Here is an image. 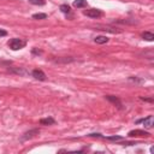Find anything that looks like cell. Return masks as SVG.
Returning <instances> with one entry per match:
<instances>
[{
    "instance_id": "5",
    "label": "cell",
    "mask_w": 154,
    "mask_h": 154,
    "mask_svg": "<svg viewBox=\"0 0 154 154\" xmlns=\"http://www.w3.org/2000/svg\"><path fill=\"white\" fill-rule=\"evenodd\" d=\"M143 123V125H144V128H147V129H150V128H153V125H154V120H153V116H148L147 118H144V119H140V120H137L136 123Z\"/></svg>"
},
{
    "instance_id": "18",
    "label": "cell",
    "mask_w": 154,
    "mask_h": 154,
    "mask_svg": "<svg viewBox=\"0 0 154 154\" xmlns=\"http://www.w3.org/2000/svg\"><path fill=\"white\" fill-rule=\"evenodd\" d=\"M142 100H144V101H149V102H153V97H149V99H146V97H141Z\"/></svg>"
},
{
    "instance_id": "12",
    "label": "cell",
    "mask_w": 154,
    "mask_h": 154,
    "mask_svg": "<svg viewBox=\"0 0 154 154\" xmlns=\"http://www.w3.org/2000/svg\"><path fill=\"white\" fill-rule=\"evenodd\" d=\"M142 37H143V40H146V41L152 42V41L154 40V34L150 32V31H144V32L142 34Z\"/></svg>"
},
{
    "instance_id": "16",
    "label": "cell",
    "mask_w": 154,
    "mask_h": 154,
    "mask_svg": "<svg viewBox=\"0 0 154 154\" xmlns=\"http://www.w3.org/2000/svg\"><path fill=\"white\" fill-rule=\"evenodd\" d=\"M60 11H61L63 13H70V6L64 4V5L60 6Z\"/></svg>"
},
{
    "instance_id": "1",
    "label": "cell",
    "mask_w": 154,
    "mask_h": 154,
    "mask_svg": "<svg viewBox=\"0 0 154 154\" xmlns=\"http://www.w3.org/2000/svg\"><path fill=\"white\" fill-rule=\"evenodd\" d=\"M25 46V41L18 38V37H14V38H11L8 41V47L12 49V51H18L20 48H23Z\"/></svg>"
},
{
    "instance_id": "10",
    "label": "cell",
    "mask_w": 154,
    "mask_h": 154,
    "mask_svg": "<svg viewBox=\"0 0 154 154\" xmlns=\"http://www.w3.org/2000/svg\"><path fill=\"white\" fill-rule=\"evenodd\" d=\"M40 124L41 125H53V124H55V120L52 117H47V118L40 119Z\"/></svg>"
},
{
    "instance_id": "2",
    "label": "cell",
    "mask_w": 154,
    "mask_h": 154,
    "mask_svg": "<svg viewBox=\"0 0 154 154\" xmlns=\"http://www.w3.org/2000/svg\"><path fill=\"white\" fill-rule=\"evenodd\" d=\"M128 136L129 137H149L150 134L144 131V130H138V129H135V130H131L128 132Z\"/></svg>"
},
{
    "instance_id": "15",
    "label": "cell",
    "mask_w": 154,
    "mask_h": 154,
    "mask_svg": "<svg viewBox=\"0 0 154 154\" xmlns=\"http://www.w3.org/2000/svg\"><path fill=\"white\" fill-rule=\"evenodd\" d=\"M30 4H32V5H40V6H42V5H45L46 4V1L45 0H28Z\"/></svg>"
},
{
    "instance_id": "8",
    "label": "cell",
    "mask_w": 154,
    "mask_h": 154,
    "mask_svg": "<svg viewBox=\"0 0 154 154\" xmlns=\"http://www.w3.org/2000/svg\"><path fill=\"white\" fill-rule=\"evenodd\" d=\"M108 37L107 36H103V35H100V36H96L94 38V42L95 43H99V45H103V43H107L108 42Z\"/></svg>"
},
{
    "instance_id": "9",
    "label": "cell",
    "mask_w": 154,
    "mask_h": 154,
    "mask_svg": "<svg viewBox=\"0 0 154 154\" xmlns=\"http://www.w3.org/2000/svg\"><path fill=\"white\" fill-rule=\"evenodd\" d=\"M106 99H107L108 101L113 102L114 105H117V107L122 108V102H120V100H119L118 97H116V96H112V95H106Z\"/></svg>"
},
{
    "instance_id": "7",
    "label": "cell",
    "mask_w": 154,
    "mask_h": 154,
    "mask_svg": "<svg viewBox=\"0 0 154 154\" xmlns=\"http://www.w3.org/2000/svg\"><path fill=\"white\" fill-rule=\"evenodd\" d=\"M97 30H103V31H108V32H112V34H116V32H120V30H117V28H109V26H105V25H97L96 26Z\"/></svg>"
},
{
    "instance_id": "14",
    "label": "cell",
    "mask_w": 154,
    "mask_h": 154,
    "mask_svg": "<svg viewBox=\"0 0 154 154\" xmlns=\"http://www.w3.org/2000/svg\"><path fill=\"white\" fill-rule=\"evenodd\" d=\"M102 138H106V140H109V141H120V140H123L122 136H107V137L102 136Z\"/></svg>"
},
{
    "instance_id": "6",
    "label": "cell",
    "mask_w": 154,
    "mask_h": 154,
    "mask_svg": "<svg viewBox=\"0 0 154 154\" xmlns=\"http://www.w3.org/2000/svg\"><path fill=\"white\" fill-rule=\"evenodd\" d=\"M31 75H32V77H34L35 79H38V81H45V79H46V73H45L42 70H38V69L32 70Z\"/></svg>"
},
{
    "instance_id": "11",
    "label": "cell",
    "mask_w": 154,
    "mask_h": 154,
    "mask_svg": "<svg viewBox=\"0 0 154 154\" xmlns=\"http://www.w3.org/2000/svg\"><path fill=\"white\" fill-rule=\"evenodd\" d=\"M72 5H73V7L82 8V7H85L88 5V2H87V0H75Z\"/></svg>"
},
{
    "instance_id": "13",
    "label": "cell",
    "mask_w": 154,
    "mask_h": 154,
    "mask_svg": "<svg viewBox=\"0 0 154 154\" xmlns=\"http://www.w3.org/2000/svg\"><path fill=\"white\" fill-rule=\"evenodd\" d=\"M32 18L34 19H46L47 14L46 13H35V14H32Z\"/></svg>"
},
{
    "instance_id": "4",
    "label": "cell",
    "mask_w": 154,
    "mask_h": 154,
    "mask_svg": "<svg viewBox=\"0 0 154 154\" xmlns=\"http://www.w3.org/2000/svg\"><path fill=\"white\" fill-rule=\"evenodd\" d=\"M38 132H40V130L38 129H32V130H29V131H26L22 137H20V142H24V141H28V140H30V138H32L34 136H36V135H38Z\"/></svg>"
},
{
    "instance_id": "3",
    "label": "cell",
    "mask_w": 154,
    "mask_h": 154,
    "mask_svg": "<svg viewBox=\"0 0 154 154\" xmlns=\"http://www.w3.org/2000/svg\"><path fill=\"white\" fill-rule=\"evenodd\" d=\"M83 13H84V16H87V17H89V18H94V19L102 16V12H101L99 8H90V10L84 11Z\"/></svg>"
},
{
    "instance_id": "17",
    "label": "cell",
    "mask_w": 154,
    "mask_h": 154,
    "mask_svg": "<svg viewBox=\"0 0 154 154\" xmlns=\"http://www.w3.org/2000/svg\"><path fill=\"white\" fill-rule=\"evenodd\" d=\"M6 35H7V31H5V30L0 29V36H6Z\"/></svg>"
}]
</instances>
